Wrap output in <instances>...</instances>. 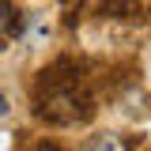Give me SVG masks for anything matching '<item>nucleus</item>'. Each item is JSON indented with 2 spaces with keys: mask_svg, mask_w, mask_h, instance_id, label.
Returning a JSON list of instances; mask_svg holds the SVG:
<instances>
[{
  "mask_svg": "<svg viewBox=\"0 0 151 151\" xmlns=\"http://www.w3.org/2000/svg\"><path fill=\"white\" fill-rule=\"evenodd\" d=\"M34 113L45 125L57 129H76V125H87L94 117V98L79 76V64L60 57L49 68L38 72L34 83Z\"/></svg>",
  "mask_w": 151,
  "mask_h": 151,
  "instance_id": "obj_1",
  "label": "nucleus"
},
{
  "mask_svg": "<svg viewBox=\"0 0 151 151\" xmlns=\"http://www.w3.org/2000/svg\"><path fill=\"white\" fill-rule=\"evenodd\" d=\"M83 151H129V144H125L121 136L106 132V136H94V140H87V147H83Z\"/></svg>",
  "mask_w": 151,
  "mask_h": 151,
  "instance_id": "obj_2",
  "label": "nucleus"
},
{
  "mask_svg": "<svg viewBox=\"0 0 151 151\" xmlns=\"http://www.w3.org/2000/svg\"><path fill=\"white\" fill-rule=\"evenodd\" d=\"M15 8H12V0H0V42L4 38H12V30H15Z\"/></svg>",
  "mask_w": 151,
  "mask_h": 151,
  "instance_id": "obj_3",
  "label": "nucleus"
},
{
  "mask_svg": "<svg viewBox=\"0 0 151 151\" xmlns=\"http://www.w3.org/2000/svg\"><path fill=\"white\" fill-rule=\"evenodd\" d=\"M98 8H102V15H129L136 8V0H102Z\"/></svg>",
  "mask_w": 151,
  "mask_h": 151,
  "instance_id": "obj_4",
  "label": "nucleus"
},
{
  "mask_svg": "<svg viewBox=\"0 0 151 151\" xmlns=\"http://www.w3.org/2000/svg\"><path fill=\"white\" fill-rule=\"evenodd\" d=\"M0 117H8V94L0 91Z\"/></svg>",
  "mask_w": 151,
  "mask_h": 151,
  "instance_id": "obj_5",
  "label": "nucleus"
},
{
  "mask_svg": "<svg viewBox=\"0 0 151 151\" xmlns=\"http://www.w3.org/2000/svg\"><path fill=\"white\" fill-rule=\"evenodd\" d=\"M38 151H60V147H53V144H42V147H38Z\"/></svg>",
  "mask_w": 151,
  "mask_h": 151,
  "instance_id": "obj_6",
  "label": "nucleus"
},
{
  "mask_svg": "<svg viewBox=\"0 0 151 151\" xmlns=\"http://www.w3.org/2000/svg\"><path fill=\"white\" fill-rule=\"evenodd\" d=\"M64 4H76V0H64Z\"/></svg>",
  "mask_w": 151,
  "mask_h": 151,
  "instance_id": "obj_7",
  "label": "nucleus"
}]
</instances>
